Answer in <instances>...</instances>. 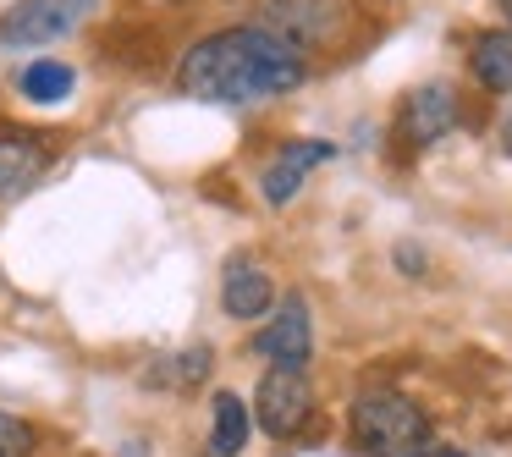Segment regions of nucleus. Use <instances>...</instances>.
Returning a JSON list of instances; mask_svg holds the SVG:
<instances>
[{
  "instance_id": "18",
  "label": "nucleus",
  "mask_w": 512,
  "mask_h": 457,
  "mask_svg": "<svg viewBox=\"0 0 512 457\" xmlns=\"http://www.w3.org/2000/svg\"><path fill=\"white\" fill-rule=\"evenodd\" d=\"M424 457H463V452H452V446H430Z\"/></svg>"
},
{
  "instance_id": "6",
  "label": "nucleus",
  "mask_w": 512,
  "mask_h": 457,
  "mask_svg": "<svg viewBox=\"0 0 512 457\" xmlns=\"http://www.w3.org/2000/svg\"><path fill=\"white\" fill-rule=\"evenodd\" d=\"M254 413L259 424H265L270 435H298L303 424H309L314 413V391L309 380H303V369H265V380H259V397H254Z\"/></svg>"
},
{
  "instance_id": "16",
  "label": "nucleus",
  "mask_w": 512,
  "mask_h": 457,
  "mask_svg": "<svg viewBox=\"0 0 512 457\" xmlns=\"http://www.w3.org/2000/svg\"><path fill=\"white\" fill-rule=\"evenodd\" d=\"M397 259H402V270H408V276H419V254H413V248H408V243H402V248H397Z\"/></svg>"
},
{
  "instance_id": "12",
  "label": "nucleus",
  "mask_w": 512,
  "mask_h": 457,
  "mask_svg": "<svg viewBox=\"0 0 512 457\" xmlns=\"http://www.w3.org/2000/svg\"><path fill=\"white\" fill-rule=\"evenodd\" d=\"M248 441V408L237 391H215V430H210V457H237Z\"/></svg>"
},
{
  "instance_id": "10",
  "label": "nucleus",
  "mask_w": 512,
  "mask_h": 457,
  "mask_svg": "<svg viewBox=\"0 0 512 457\" xmlns=\"http://www.w3.org/2000/svg\"><path fill=\"white\" fill-rule=\"evenodd\" d=\"M45 160V144H34V138H0V199H17L45 171Z\"/></svg>"
},
{
  "instance_id": "1",
  "label": "nucleus",
  "mask_w": 512,
  "mask_h": 457,
  "mask_svg": "<svg viewBox=\"0 0 512 457\" xmlns=\"http://www.w3.org/2000/svg\"><path fill=\"white\" fill-rule=\"evenodd\" d=\"M303 78H309L303 50L259 23L199 39L177 67L182 89L210 105H259V100H276V94H292Z\"/></svg>"
},
{
  "instance_id": "4",
  "label": "nucleus",
  "mask_w": 512,
  "mask_h": 457,
  "mask_svg": "<svg viewBox=\"0 0 512 457\" xmlns=\"http://www.w3.org/2000/svg\"><path fill=\"white\" fill-rule=\"evenodd\" d=\"M259 28L292 39L298 50H314V45H331L336 28H342V0H265L254 17Z\"/></svg>"
},
{
  "instance_id": "5",
  "label": "nucleus",
  "mask_w": 512,
  "mask_h": 457,
  "mask_svg": "<svg viewBox=\"0 0 512 457\" xmlns=\"http://www.w3.org/2000/svg\"><path fill=\"white\" fill-rule=\"evenodd\" d=\"M457 116H463V105H457V94L446 83H419L397 105V138L408 149H430L457 127Z\"/></svg>"
},
{
  "instance_id": "8",
  "label": "nucleus",
  "mask_w": 512,
  "mask_h": 457,
  "mask_svg": "<svg viewBox=\"0 0 512 457\" xmlns=\"http://www.w3.org/2000/svg\"><path fill=\"white\" fill-rule=\"evenodd\" d=\"M336 155V144H320V138H298V144H287L276 160L265 166V177H259V193H265L270 204H287L292 193L303 188V177H309L314 166H325V160Z\"/></svg>"
},
{
  "instance_id": "9",
  "label": "nucleus",
  "mask_w": 512,
  "mask_h": 457,
  "mask_svg": "<svg viewBox=\"0 0 512 457\" xmlns=\"http://www.w3.org/2000/svg\"><path fill=\"white\" fill-rule=\"evenodd\" d=\"M270 303H276V292H270V276H265V270H259L248 254H232V259H226L221 309L232 314V320H259Z\"/></svg>"
},
{
  "instance_id": "3",
  "label": "nucleus",
  "mask_w": 512,
  "mask_h": 457,
  "mask_svg": "<svg viewBox=\"0 0 512 457\" xmlns=\"http://www.w3.org/2000/svg\"><path fill=\"white\" fill-rule=\"evenodd\" d=\"M94 12V0H17L12 12L0 17V45L28 50V45H56L72 28H83Z\"/></svg>"
},
{
  "instance_id": "15",
  "label": "nucleus",
  "mask_w": 512,
  "mask_h": 457,
  "mask_svg": "<svg viewBox=\"0 0 512 457\" xmlns=\"http://www.w3.org/2000/svg\"><path fill=\"white\" fill-rule=\"evenodd\" d=\"M0 457H34V430L12 413H0Z\"/></svg>"
},
{
  "instance_id": "7",
  "label": "nucleus",
  "mask_w": 512,
  "mask_h": 457,
  "mask_svg": "<svg viewBox=\"0 0 512 457\" xmlns=\"http://www.w3.org/2000/svg\"><path fill=\"white\" fill-rule=\"evenodd\" d=\"M309 347H314V331H309V303L303 298H287L276 309V320L254 336V353L270 358L276 369H303L309 364Z\"/></svg>"
},
{
  "instance_id": "11",
  "label": "nucleus",
  "mask_w": 512,
  "mask_h": 457,
  "mask_svg": "<svg viewBox=\"0 0 512 457\" xmlns=\"http://www.w3.org/2000/svg\"><path fill=\"white\" fill-rule=\"evenodd\" d=\"M474 78L490 94H512V28L507 34H479L474 39Z\"/></svg>"
},
{
  "instance_id": "17",
  "label": "nucleus",
  "mask_w": 512,
  "mask_h": 457,
  "mask_svg": "<svg viewBox=\"0 0 512 457\" xmlns=\"http://www.w3.org/2000/svg\"><path fill=\"white\" fill-rule=\"evenodd\" d=\"M501 149H507V155H512V116H507V122H501Z\"/></svg>"
},
{
  "instance_id": "2",
  "label": "nucleus",
  "mask_w": 512,
  "mask_h": 457,
  "mask_svg": "<svg viewBox=\"0 0 512 457\" xmlns=\"http://www.w3.org/2000/svg\"><path fill=\"white\" fill-rule=\"evenodd\" d=\"M353 441L369 457H424L430 424L402 391H364L353 402Z\"/></svg>"
},
{
  "instance_id": "19",
  "label": "nucleus",
  "mask_w": 512,
  "mask_h": 457,
  "mask_svg": "<svg viewBox=\"0 0 512 457\" xmlns=\"http://www.w3.org/2000/svg\"><path fill=\"white\" fill-rule=\"evenodd\" d=\"M501 17H507V28H512V0H501Z\"/></svg>"
},
{
  "instance_id": "14",
  "label": "nucleus",
  "mask_w": 512,
  "mask_h": 457,
  "mask_svg": "<svg viewBox=\"0 0 512 457\" xmlns=\"http://www.w3.org/2000/svg\"><path fill=\"white\" fill-rule=\"evenodd\" d=\"M210 369H215V353H210V347H188V353H177V358H166V364H155L144 380H149V386H199Z\"/></svg>"
},
{
  "instance_id": "13",
  "label": "nucleus",
  "mask_w": 512,
  "mask_h": 457,
  "mask_svg": "<svg viewBox=\"0 0 512 457\" xmlns=\"http://www.w3.org/2000/svg\"><path fill=\"white\" fill-rule=\"evenodd\" d=\"M72 83H78V78H72V67H61V61H34V67L17 78V89H23L34 105H56V100H67V94H72Z\"/></svg>"
}]
</instances>
